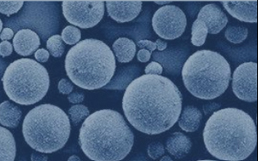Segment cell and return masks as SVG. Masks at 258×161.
<instances>
[{
    "label": "cell",
    "instance_id": "28",
    "mask_svg": "<svg viewBox=\"0 0 258 161\" xmlns=\"http://www.w3.org/2000/svg\"><path fill=\"white\" fill-rule=\"evenodd\" d=\"M58 91L64 95H69L72 94V92L74 90L73 84L66 78H62L58 83Z\"/></svg>",
    "mask_w": 258,
    "mask_h": 161
},
{
    "label": "cell",
    "instance_id": "8",
    "mask_svg": "<svg viewBox=\"0 0 258 161\" xmlns=\"http://www.w3.org/2000/svg\"><path fill=\"white\" fill-rule=\"evenodd\" d=\"M62 13L70 24L81 29L92 28L103 19V1H63Z\"/></svg>",
    "mask_w": 258,
    "mask_h": 161
},
{
    "label": "cell",
    "instance_id": "20",
    "mask_svg": "<svg viewBox=\"0 0 258 161\" xmlns=\"http://www.w3.org/2000/svg\"><path fill=\"white\" fill-rule=\"evenodd\" d=\"M114 53L120 63H127L133 60L136 53L135 42L128 38H119L112 45Z\"/></svg>",
    "mask_w": 258,
    "mask_h": 161
},
{
    "label": "cell",
    "instance_id": "12",
    "mask_svg": "<svg viewBox=\"0 0 258 161\" xmlns=\"http://www.w3.org/2000/svg\"><path fill=\"white\" fill-rule=\"evenodd\" d=\"M198 20H200L208 33L216 35L221 32L228 23V18L220 7L217 5H207L199 12Z\"/></svg>",
    "mask_w": 258,
    "mask_h": 161
},
{
    "label": "cell",
    "instance_id": "18",
    "mask_svg": "<svg viewBox=\"0 0 258 161\" xmlns=\"http://www.w3.org/2000/svg\"><path fill=\"white\" fill-rule=\"evenodd\" d=\"M22 116L20 108L9 101L0 104V124L3 126L15 129L20 123Z\"/></svg>",
    "mask_w": 258,
    "mask_h": 161
},
{
    "label": "cell",
    "instance_id": "5",
    "mask_svg": "<svg viewBox=\"0 0 258 161\" xmlns=\"http://www.w3.org/2000/svg\"><path fill=\"white\" fill-rule=\"evenodd\" d=\"M184 86L192 96L212 100L221 96L231 79V69L218 52L199 50L187 59L182 68Z\"/></svg>",
    "mask_w": 258,
    "mask_h": 161
},
{
    "label": "cell",
    "instance_id": "25",
    "mask_svg": "<svg viewBox=\"0 0 258 161\" xmlns=\"http://www.w3.org/2000/svg\"><path fill=\"white\" fill-rule=\"evenodd\" d=\"M61 39L69 45H74L79 43L81 32L79 29L73 26H68L61 32Z\"/></svg>",
    "mask_w": 258,
    "mask_h": 161
},
{
    "label": "cell",
    "instance_id": "22",
    "mask_svg": "<svg viewBox=\"0 0 258 161\" xmlns=\"http://www.w3.org/2000/svg\"><path fill=\"white\" fill-rule=\"evenodd\" d=\"M247 35L248 30L244 26H230L225 33V38L228 41L234 44L243 43L247 39Z\"/></svg>",
    "mask_w": 258,
    "mask_h": 161
},
{
    "label": "cell",
    "instance_id": "2",
    "mask_svg": "<svg viewBox=\"0 0 258 161\" xmlns=\"http://www.w3.org/2000/svg\"><path fill=\"white\" fill-rule=\"evenodd\" d=\"M204 141L208 152L217 159L243 161L256 148V124L242 110H219L206 123Z\"/></svg>",
    "mask_w": 258,
    "mask_h": 161
},
{
    "label": "cell",
    "instance_id": "36",
    "mask_svg": "<svg viewBox=\"0 0 258 161\" xmlns=\"http://www.w3.org/2000/svg\"><path fill=\"white\" fill-rule=\"evenodd\" d=\"M31 159V161H48V156L38 153H32Z\"/></svg>",
    "mask_w": 258,
    "mask_h": 161
},
{
    "label": "cell",
    "instance_id": "4",
    "mask_svg": "<svg viewBox=\"0 0 258 161\" xmlns=\"http://www.w3.org/2000/svg\"><path fill=\"white\" fill-rule=\"evenodd\" d=\"M65 69L68 76L78 87L99 90L113 77L116 59L104 42L87 39L79 42L68 52Z\"/></svg>",
    "mask_w": 258,
    "mask_h": 161
},
{
    "label": "cell",
    "instance_id": "37",
    "mask_svg": "<svg viewBox=\"0 0 258 161\" xmlns=\"http://www.w3.org/2000/svg\"><path fill=\"white\" fill-rule=\"evenodd\" d=\"M157 44V48L160 52L166 50V48H167V43L166 42L162 41L161 39H157V41L155 42Z\"/></svg>",
    "mask_w": 258,
    "mask_h": 161
},
{
    "label": "cell",
    "instance_id": "42",
    "mask_svg": "<svg viewBox=\"0 0 258 161\" xmlns=\"http://www.w3.org/2000/svg\"><path fill=\"white\" fill-rule=\"evenodd\" d=\"M198 161H217V160H212V159H204V160H198Z\"/></svg>",
    "mask_w": 258,
    "mask_h": 161
},
{
    "label": "cell",
    "instance_id": "19",
    "mask_svg": "<svg viewBox=\"0 0 258 161\" xmlns=\"http://www.w3.org/2000/svg\"><path fill=\"white\" fill-rule=\"evenodd\" d=\"M16 142L13 133L0 126V161L15 160Z\"/></svg>",
    "mask_w": 258,
    "mask_h": 161
},
{
    "label": "cell",
    "instance_id": "21",
    "mask_svg": "<svg viewBox=\"0 0 258 161\" xmlns=\"http://www.w3.org/2000/svg\"><path fill=\"white\" fill-rule=\"evenodd\" d=\"M208 34V28L206 27L205 25L200 20H195L192 26L191 43L197 47L204 45L205 44Z\"/></svg>",
    "mask_w": 258,
    "mask_h": 161
},
{
    "label": "cell",
    "instance_id": "24",
    "mask_svg": "<svg viewBox=\"0 0 258 161\" xmlns=\"http://www.w3.org/2000/svg\"><path fill=\"white\" fill-rule=\"evenodd\" d=\"M68 113L70 115L71 120L75 125H78L82 120L90 116V111L84 105H75L71 107Z\"/></svg>",
    "mask_w": 258,
    "mask_h": 161
},
{
    "label": "cell",
    "instance_id": "9",
    "mask_svg": "<svg viewBox=\"0 0 258 161\" xmlns=\"http://www.w3.org/2000/svg\"><path fill=\"white\" fill-rule=\"evenodd\" d=\"M152 25L159 37L172 40L183 35L187 26V18L179 7L166 5L154 13Z\"/></svg>",
    "mask_w": 258,
    "mask_h": 161
},
{
    "label": "cell",
    "instance_id": "3",
    "mask_svg": "<svg viewBox=\"0 0 258 161\" xmlns=\"http://www.w3.org/2000/svg\"><path fill=\"white\" fill-rule=\"evenodd\" d=\"M134 133L117 111L104 109L90 115L80 130L79 144L93 161H120L129 155Z\"/></svg>",
    "mask_w": 258,
    "mask_h": 161
},
{
    "label": "cell",
    "instance_id": "11",
    "mask_svg": "<svg viewBox=\"0 0 258 161\" xmlns=\"http://www.w3.org/2000/svg\"><path fill=\"white\" fill-rule=\"evenodd\" d=\"M110 18L120 23L136 19L142 9L141 1H106Z\"/></svg>",
    "mask_w": 258,
    "mask_h": 161
},
{
    "label": "cell",
    "instance_id": "14",
    "mask_svg": "<svg viewBox=\"0 0 258 161\" xmlns=\"http://www.w3.org/2000/svg\"><path fill=\"white\" fill-rule=\"evenodd\" d=\"M13 44L18 54L28 57L39 48L40 39L35 31L30 29H23L16 34Z\"/></svg>",
    "mask_w": 258,
    "mask_h": 161
},
{
    "label": "cell",
    "instance_id": "39",
    "mask_svg": "<svg viewBox=\"0 0 258 161\" xmlns=\"http://www.w3.org/2000/svg\"><path fill=\"white\" fill-rule=\"evenodd\" d=\"M68 161H81V159H80L79 157L77 156V155H72V156L68 159Z\"/></svg>",
    "mask_w": 258,
    "mask_h": 161
},
{
    "label": "cell",
    "instance_id": "41",
    "mask_svg": "<svg viewBox=\"0 0 258 161\" xmlns=\"http://www.w3.org/2000/svg\"><path fill=\"white\" fill-rule=\"evenodd\" d=\"M3 29V22L2 21H1V19H0V32H1V31H2Z\"/></svg>",
    "mask_w": 258,
    "mask_h": 161
},
{
    "label": "cell",
    "instance_id": "30",
    "mask_svg": "<svg viewBox=\"0 0 258 161\" xmlns=\"http://www.w3.org/2000/svg\"><path fill=\"white\" fill-rule=\"evenodd\" d=\"M13 45L9 41H3L0 44V55L3 57H9L13 52Z\"/></svg>",
    "mask_w": 258,
    "mask_h": 161
},
{
    "label": "cell",
    "instance_id": "40",
    "mask_svg": "<svg viewBox=\"0 0 258 161\" xmlns=\"http://www.w3.org/2000/svg\"><path fill=\"white\" fill-rule=\"evenodd\" d=\"M160 161H173L172 159H171V157L169 156V155H164V156L162 157V159Z\"/></svg>",
    "mask_w": 258,
    "mask_h": 161
},
{
    "label": "cell",
    "instance_id": "31",
    "mask_svg": "<svg viewBox=\"0 0 258 161\" xmlns=\"http://www.w3.org/2000/svg\"><path fill=\"white\" fill-rule=\"evenodd\" d=\"M138 46L140 48L147 49V50L149 51L150 52L157 49V44H156V43L149 41V40H147V39H144V40L139 41Z\"/></svg>",
    "mask_w": 258,
    "mask_h": 161
},
{
    "label": "cell",
    "instance_id": "27",
    "mask_svg": "<svg viewBox=\"0 0 258 161\" xmlns=\"http://www.w3.org/2000/svg\"><path fill=\"white\" fill-rule=\"evenodd\" d=\"M164 154V146L161 142H152L148 146V155L153 159H158Z\"/></svg>",
    "mask_w": 258,
    "mask_h": 161
},
{
    "label": "cell",
    "instance_id": "10",
    "mask_svg": "<svg viewBox=\"0 0 258 161\" xmlns=\"http://www.w3.org/2000/svg\"><path fill=\"white\" fill-rule=\"evenodd\" d=\"M232 90L234 95L247 103L257 100V65L245 62L236 68L233 74Z\"/></svg>",
    "mask_w": 258,
    "mask_h": 161
},
{
    "label": "cell",
    "instance_id": "7",
    "mask_svg": "<svg viewBox=\"0 0 258 161\" xmlns=\"http://www.w3.org/2000/svg\"><path fill=\"white\" fill-rule=\"evenodd\" d=\"M2 81L8 97L14 103L25 106L41 101L50 85L46 68L30 58L18 59L10 64Z\"/></svg>",
    "mask_w": 258,
    "mask_h": 161
},
{
    "label": "cell",
    "instance_id": "13",
    "mask_svg": "<svg viewBox=\"0 0 258 161\" xmlns=\"http://www.w3.org/2000/svg\"><path fill=\"white\" fill-rule=\"evenodd\" d=\"M225 10L241 22L256 23L257 1H221Z\"/></svg>",
    "mask_w": 258,
    "mask_h": 161
},
{
    "label": "cell",
    "instance_id": "17",
    "mask_svg": "<svg viewBox=\"0 0 258 161\" xmlns=\"http://www.w3.org/2000/svg\"><path fill=\"white\" fill-rule=\"evenodd\" d=\"M182 52H175V51H162V52H156L153 53V57L154 60L158 61L160 63L166 68V70L173 74L177 73L181 67L183 59H184V55L181 54Z\"/></svg>",
    "mask_w": 258,
    "mask_h": 161
},
{
    "label": "cell",
    "instance_id": "34",
    "mask_svg": "<svg viewBox=\"0 0 258 161\" xmlns=\"http://www.w3.org/2000/svg\"><path fill=\"white\" fill-rule=\"evenodd\" d=\"M137 58L140 62H147L151 58V52L147 49H141L137 53Z\"/></svg>",
    "mask_w": 258,
    "mask_h": 161
},
{
    "label": "cell",
    "instance_id": "6",
    "mask_svg": "<svg viewBox=\"0 0 258 161\" xmlns=\"http://www.w3.org/2000/svg\"><path fill=\"white\" fill-rule=\"evenodd\" d=\"M26 142L38 152H56L68 142L71 122L61 108L52 104H42L29 111L22 124Z\"/></svg>",
    "mask_w": 258,
    "mask_h": 161
},
{
    "label": "cell",
    "instance_id": "35",
    "mask_svg": "<svg viewBox=\"0 0 258 161\" xmlns=\"http://www.w3.org/2000/svg\"><path fill=\"white\" fill-rule=\"evenodd\" d=\"M14 36V31L12 29L5 28L3 30L1 35H0V39H2L3 41H7L9 39H13Z\"/></svg>",
    "mask_w": 258,
    "mask_h": 161
},
{
    "label": "cell",
    "instance_id": "29",
    "mask_svg": "<svg viewBox=\"0 0 258 161\" xmlns=\"http://www.w3.org/2000/svg\"><path fill=\"white\" fill-rule=\"evenodd\" d=\"M163 72V68L158 62L152 61L145 68V74H158L161 75Z\"/></svg>",
    "mask_w": 258,
    "mask_h": 161
},
{
    "label": "cell",
    "instance_id": "1",
    "mask_svg": "<svg viewBox=\"0 0 258 161\" xmlns=\"http://www.w3.org/2000/svg\"><path fill=\"white\" fill-rule=\"evenodd\" d=\"M182 101L181 93L171 79L158 74H145L128 85L122 108L135 129L148 135H157L177 122Z\"/></svg>",
    "mask_w": 258,
    "mask_h": 161
},
{
    "label": "cell",
    "instance_id": "26",
    "mask_svg": "<svg viewBox=\"0 0 258 161\" xmlns=\"http://www.w3.org/2000/svg\"><path fill=\"white\" fill-rule=\"evenodd\" d=\"M23 5V1H0V13L9 17L20 11Z\"/></svg>",
    "mask_w": 258,
    "mask_h": 161
},
{
    "label": "cell",
    "instance_id": "16",
    "mask_svg": "<svg viewBox=\"0 0 258 161\" xmlns=\"http://www.w3.org/2000/svg\"><path fill=\"white\" fill-rule=\"evenodd\" d=\"M179 116L180 117L178 120L179 128L188 133L197 131L203 119L201 111L194 106H187L184 107V111Z\"/></svg>",
    "mask_w": 258,
    "mask_h": 161
},
{
    "label": "cell",
    "instance_id": "23",
    "mask_svg": "<svg viewBox=\"0 0 258 161\" xmlns=\"http://www.w3.org/2000/svg\"><path fill=\"white\" fill-rule=\"evenodd\" d=\"M47 48L53 57H61L65 51V45L61 36L55 35L49 38L47 41Z\"/></svg>",
    "mask_w": 258,
    "mask_h": 161
},
{
    "label": "cell",
    "instance_id": "33",
    "mask_svg": "<svg viewBox=\"0 0 258 161\" xmlns=\"http://www.w3.org/2000/svg\"><path fill=\"white\" fill-rule=\"evenodd\" d=\"M35 57L39 62L44 63V62L48 61V58H49V53L46 49L41 48V49H39V50L35 52Z\"/></svg>",
    "mask_w": 258,
    "mask_h": 161
},
{
    "label": "cell",
    "instance_id": "15",
    "mask_svg": "<svg viewBox=\"0 0 258 161\" xmlns=\"http://www.w3.org/2000/svg\"><path fill=\"white\" fill-rule=\"evenodd\" d=\"M166 148L175 159H182L190 151L192 142L184 133L175 132L166 140Z\"/></svg>",
    "mask_w": 258,
    "mask_h": 161
},
{
    "label": "cell",
    "instance_id": "32",
    "mask_svg": "<svg viewBox=\"0 0 258 161\" xmlns=\"http://www.w3.org/2000/svg\"><path fill=\"white\" fill-rule=\"evenodd\" d=\"M84 99H85V95L79 92H75L73 94H69V96H68L69 103H73V104H79L83 102Z\"/></svg>",
    "mask_w": 258,
    "mask_h": 161
},
{
    "label": "cell",
    "instance_id": "38",
    "mask_svg": "<svg viewBox=\"0 0 258 161\" xmlns=\"http://www.w3.org/2000/svg\"><path fill=\"white\" fill-rule=\"evenodd\" d=\"M155 4L158 5H168V4H171V1H154Z\"/></svg>",
    "mask_w": 258,
    "mask_h": 161
}]
</instances>
